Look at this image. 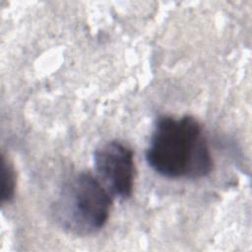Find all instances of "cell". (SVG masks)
I'll return each mask as SVG.
<instances>
[{"mask_svg": "<svg viewBox=\"0 0 252 252\" xmlns=\"http://www.w3.org/2000/svg\"><path fill=\"white\" fill-rule=\"evenodd\" d=\"M148 164L168 178H200L213 168V158L199 122L192 116L159 117L146 152Z\"/></svg>", "mask_w": 252, "mask_h": 252, "instance_id": "cell-1", "label": "cell"}, {"mask_svg": "<svg viewBox=\"0 0 252 252\" xmlns=\"http://www.w3.org/2000/svg\"><path fill=\"white\" fill-rule=\"evenodd\" d=\"M111 195L90 172H80L68 181L55 203V217L72 233H94L106 223Z\"/></svg>", "mask_w": 252, "mask_h": 252, "instance_id": "cell-2", "label": "cell"}, {"mask_svg": "<svg viewBox=\"0 0 252 252\" xmlns=\"http://www.w3.org/2000/svg\"><path fill=\"white\" fill-rule=\"evenodd\" d=\"M94 164L96 178L111 196L127 199L132 195L135 163L131 148L119 141L107 142L95 150Z\"/></svg>", "mask_w": 252, "mask_h": 252, "instance_id": "cell-3", "label": "cell"}, {"mask_svg": "<svg viewBox=\"0 0 252 252\" xmlns=\"http://www.w3.org/2000/svg\"><path fill=\"white\" fill-rule=\"evenodd\" d=\"M16 178L12 165L6 161L5 158H2L1 166V200L2 203L10 201L15 192Z\"/></svg>", "mask_w": 252, "mask_h": 252, "instance_id": "cell-4", "label": "cell"}]
</instances>
